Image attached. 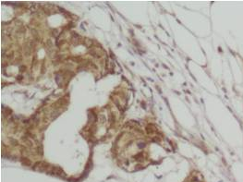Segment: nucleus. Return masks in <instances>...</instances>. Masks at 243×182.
I'll return each mask as SVG.
<instances>
[{
    "label": "nucleus",
    "mask_w": 243,
    "mask_h": 182,
    "mask_svg": "<svg viewBox=\"0 0 243 182\" xmlns=\"http://www.w3.org/2000/svg\"><path fill=\"white\" fill-rule=\"evenodd\" d=\"M21 161L23 162V165H31V162L28 160L27 158H22L21 159Z\"/></svg>",
    "instance_id": "1"
}]
</instances>
